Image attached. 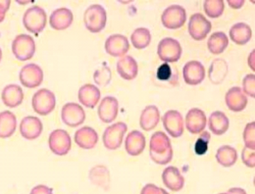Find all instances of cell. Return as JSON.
I'll use <instances>...</instances> for the list:
<instances>
[{
	"mask_svg": "<svg viewBox=\"0 0 255 194\" xmlns=\"http://www.w3.org/2000/svg\"><path fill=\"white\" fill-rule=\"evenodd\" d=\"M48 145L55 155L65 156L72 148V139L66 130L55 129L49 135Z\"/></svg>",
	"mask_w": 255,
	"mask_h": 194,
	"instance_id": "cell-9",
	"label": "cell"
},
{
	"mask_svg": "<svg viewBox=\"0 0 255 194\" xmlns=\"http://www.w3.org/2000/svg\"><path fill=\"white\" fill-rule=\"evenodd\" d=\"M128 49V40L123 34H112L105 41V50L110 56L123 57L127 54Z\"/></svg>",
	"mask_w": 255,
	"mask_h": 194,
	"instance_id": "cell-14",
	"label": "cell"
},
{
	"mask_svg": "<svg viewBox=\"0 0 255 194\" xmlns=\"http://www.w3.org/2000/svg\"><path fill=\"white\" fill-rule=\"evenodd\" d=\"M209 139H210V134L207 131H204L203 134L195 142V145H194L195 153H197L198 155L205 154L208 149Z\"/></svg>",
	"mask_w": 255,
	"mask_h": 194,
	"instance_id": "cell-40",
	"label": "cell"
},
{
	"mask_svg": "<svg viewBox=\"0 0 255 194\" xmlns=\"http://www.w3.org/2000/svg\"><path fill=\"white\" fill-rule=\"evenodd\" d=\"M162 24L166 29H181L187 21V12L183 6L171 5L167 7L161 17Z\"/></svg>",
	"mask_w": 255,
	"mask_h": 194,
	"instance_id": "cell-7",
	"label": "cell"
},
{
	"mask_svg": "<svg viewBox=\"0 0 255 194\" xmlns=\"http://www.w3.org/2000/svg\"><path fill=\"white\" fill-rule=\"evenodd\" d=\"M145 137L139 130L128 132L125 140V149L130 156H138L145 148Z\"/></svg>",
	"mask_w": 255,
	"mask_h": 194,
	"instance_id": "cell-22",
	"label": "cell"
},
{
	"mask_svg": "<svg viewBox=\"0 0 255 194\" xmlns=\"http://www.w3.org/2000/svg\"><path fill=\"white\" fill-rule=\"evenodd\" d=\"M90 180L93 185L107 191L110 187V173L103 165H97L90 172Z\"/></svg>",
	"mask_w": 255,
	"mask_h": 194,
	"instance_id": "cell-29",
	"label": "cell"
},
{
	"mask_svg": "<svg viewBox=\"0 0 255 194\" xmlns=\"http://www.w3.org/2000/svg\"><path fill=\"white\" fill-rule=\"evenodd\" d=\"M47 23V16L44 9L39 6L29 8L23 16V24L28 32L38 34L42 32Z\"/></svg>",
	"mask_w": 255,
	"mask_h": 194,
	"instance_id": "cell-2",
	"label": "cell"
},
{
	"mask_svg": "<svg viewBox=\"0 0 255 194\" xmlns=\"http://www.w3.org/2000/svg\"><path fill=\"white\" fill-rule=\"evenodd\" d=\"M140 194H169L165 190L156 187L155 185L148 184L144 186V188L141 190Z\"/></svg>",
	"mask_w": 255,
	"mask_h": 194,
	"instance_id": "cell-43",
	"label": "cell"
},
{
	"mask_svg": "<svg viewBox=\"0 0 255 194\" xmlns=\"http://www.w3.org/2000/svg\"><path fill=\"white\" fill-rule=\"evenodd\" d=\"M182 53L183 49L180 42L172 37L163 38L157 47L160 60L167 64L178 62L182 57Z\"/></svg>",
	"mask_w": 255,
	"mask_h": 194,
	"instance_id": "cell-5",
	"label": "cell"
},
{
	"mask_svg": "<svg viewBox=\"0 0 255 194\" xmlns=\"http://www.w3.org/2000/svg\"><path fill=\"white\" fill-rule=\"evenodd\" d=\"M227 107L233 112H242L248 105V97L239 87L232 88L225 97Z\"/></svg>",
	"mask_w": 255,
	"mask_h": 194,
	"instance_id": "cell-21",
	"label": "cell"
},
{
	"mask_svg": "<svg viewBox=\"0 0 255 194\" xmlns=\"http://www.w3.org/2000/svg\"><path fill=\"white\" fill-rule=\"evenodd\" d=\"M229 194L228 193H224V194Z\"/></svg>",
	"mask_w": 255,
	"mask_h": 194,
	"instance_id": "cell-50",
	"label": "cell"
},
{
	"mask_svg": "<svg viewBox=\"0 0 255 194\" xmlns=\"http://www.w3.org/2000/svg\"><path fill=\"white\" fill-rule=\"evenodd\" d=\"M32 105V109L36 114L46 116L55 109L56 97L52 92L46 89H41L33 95Z\"/></svg>",
	"mask_w": 255,
	"mask_h": 194,
	"instance_id": "cell-6",
	"label": "cell"
},
{
	"mask_svg": "<svg viewBox=\"0 0 255 194\" xmlns=\"http://www.w3.org/2000/svg\"><path fill=\"white\" fill-rule=\"evenodd\" d=\"M127 125L122 122L109 126L104 130V133L102 136L104 146L108 150H116L120 148L124 139V135L127 132Z\"/></svg>",
	"mask_w": 255,
	"mask_h": 194,
	"instance_id": "cell-8",
	"label": "cell"
},
{
	"mask_svg": "<svg viewBox=\"0 0 255 194\" xmlns=\"http://www.w3.org/2000/svg\"><path fill=\"white\" fill-rule=\"evenodd\" d=\"M230 38L238 45L247 44L253 37V30L246 23H238L230 30Z\"/></svg>",
	"mask_w": 255,
	"mask_h": 194,
	"instance_id": "cell-28",
	"label": "cell"
},
{
	"mask_svg": "<svg viewBox=\"0 0 255 194\" xmlns=\"http://www.w3.org/2000/svg\"><path fill=\"white\" fill-rule=\"evenodd\" d=\"M116 67L119 76L126 81L134 80L137 76L138 66L136 61L131 56H123L121 59L118 60Z\"/></svg>",
	"mask_w": 255,
	"mask_h": 194,
	"instance_id": "cell-27",
	"label": "cell"
},
{
	"mask_svg": "<svg viewBox=\"0 0 255 194\" xmlns=\"http://www.w3.org/2000/svg\"><path fill=\"white\" fill-rule=\"evenodd\" d=\"M216 160L223 167H226V168L232 167L236 164V162L238 160L237 150L232 146L223 145L217 150Z\"/></svg>",
	"mask_w": 255,
	"mask_h": 194,
	"instance_id": "cell-34",
	"label": "cell"
},
{
	"mask_svg": "<svg viewBox=\"0 0 255 194\" xmlns=\"http://www.w3.org/2000/svg\"><path fill=\"white\" fill-rule=\"evenodd\" d=\"M172 75V68L169 66V64L167 63H164L163 65H161L158 70H157V78L160 81H167L170 79Z\"/></svg>",
	"mask_w": 255,
	"mask_h": 194,
	"instance_id": "cell-42",
	"label": "cell"
},
{
	"mask_svg": "<svg viewBox=\"0 0 255 194\" xmlns=\"http://www.w3.org/2000/svg\"><path fill=\"white\" fill-rule=\"evenodd\" d=\"M73 12L68 8H58L54 10L49 17V25L56 31L67 30L73 23Z\"/></svg>",
	"mask_w": 255,
	"mask_h": 194,
	"instance_id": "cell-19",
	"label": "cell"
},
{
	"mask_svg": "<svg viewBox=\"0 0 255 194\" xmlns=\"http://www.w3.org/2000/svg\"><path fill=\"white\" fill-rule=\"evenodd\" d=\"M100 97L101 95L99 89L91 84L83 86L78 93L80 103L90 109H94L96 107L100 100Z\"/></svg>",
	"mask_w": 255,
	"mask_h": 194,
	"instance_id": "cell-25",
	"label": "cell"
},
{
	"mask_svg": "<svg viewBox=\"0 0 255 194\" xmlns=\"http://www.w3.org/2000/svg\"><path fill=\"white\" fill-rule=\"evenodd\" d=\"M229 45V38L223 32H216L208 38L207 47L210 53L218 55L223 53Z\"/></svg>",
	"mask_w": 255,
	"mask_h": 194,
	"instance_id": "cell-33",
	"label": "cell"
},
{
	"mask_svg": "<svg viewBox=\"0 0 255 194\" xmlns=\"http://www.w3.org/2000/svg\"><path fill=\"white\" fill-rule=\"evenodd\" d=\"M159 121L160 112L158 108L154 105H149L146 106L141 112L139 118V126L143 130L149 131L157 127Z\"/></svg>",
	"mask_w": 255,
	"mask_h": 194,
	"instance_id": "cell-26",
	"label": "cell"
},
{
	"mask_svg": "<svg viewBox=\"0 0 255 194\" xmlns=\"http://www.w3.org/2000/svg\"><path fill=\"white\" fill-rule=\"evenodd\" d=\"M19 78L24 87L34 89L41 85L43 81V71L38 65L33 63L26 65L21 69Z\"/></svg>",
	"mask_w": 255,
	"mask_h": 194,
	"instance_id": "cell-12",
	"label": "cell"
},
{
	"mask_svg": "<svg viewBox=\"0 0 255 194\" xmlns=\"http://www.w3.org/2000/svg\"><path fill=\"white\" fill-rule=\"evenodd\" d=\"M119 112V102L113 97H104L98 106V117L106 124L112 123L118 116Z\"/></svg>",
	"mask_w": 255,
	"mask_h": 194,
	"instance_id": "cell-15",
	"label": "cell"
},
{
	"mask_svg": "<svg viewBox=\"0 0 255 194\" xmlns=\"http://www.w3.org/2000/svg\"><path fill=\"white\" fill-rule=\"evenodd\" d=\"M244 142L247 148L255 149V123H249L244 130Z\"/></svg>",
	"mask_w": 255,
	"mask_h": 194,
	"instance_id": "cell-38",
	"label": "cell"
},
{
	"mask_svg": "<svg viewBox=\"0 0 255 194\" xmlns=\"http://www.w3.org/2000/svg\"><path fill=\"white\" fill-rule=\"evenodd\" d=\"M30 194H53V191H52V189H50L46 186L39 185V186L34 187Z\"/></svg>",
	"mask_w": 255,
	"mask_h": 194,
	"instance_id": "cell-45",
	"label": "cell"
},
{
	"mask_svg": "<svg viewBox=\"0 0 255 194\" xmlns=\"http://www.w3.org/2000/svg\"><path fill=\"white\" fill-rule=\"evenodd\" d=\"M255 50H253L252 53H251L250 56H249V66H250V68H251L254 72L255 71Z\"/></svg>",
	"mask_w": 255,
	"mask_h": 194,
	"instance_id": "cell-47",
	"label": "cell"
},
{
	"mask_svg": "<svg viewBox=\"0 0 255 194\" xmlns=\"http://www.w3.org/2000/svg\"><path fill=\"white\" fill-rule=\"evenodd\" d=\"M112 79V73L107 65L103 64L94 74V80L97 86L107 87Z\"/></svg>",
	"mask_w": 255,
	"mask_h": 194,
	"instance_id": "cell-37",
	"label": "cell"
},
{
	"mask_svg": "<svg viewBox=\"0 0 255 194\" xmlns=\"http://www.w3.org/2000/svg\"><path fill=\"white\" fill-rule=\"evenodd\" d=\"M43 129L42 122L37 117L27 116L20 124L21 135L27 140H34L40 136Z\"/></svg>",
	"mask_w": 255,
	"mask_h": 194,
	"instance_id": "cell-17",
	"label": "cell"
},
{
	"mask_svg": "<svg viewBox=\"0 0 255 194\" xmlns=\"http://www.w3.org/2000/svg\"><path fill=\"white\" fill-rule=\"evenodd\" d=\"M229 72V67L224 59H215L209 68V80L214 85L222 84Z\"/></svg>",
	"mask_w": 255,
	"mask_h": 194,
	"instance_id": "cell-32",
	"label": "cell"
},
{
	"mask_svg": "<svg viewBox=\"0 0 255 194\" xmlns=\"http://www.w3.org/2000/svg\"><path fill=\"white\" fill-rule=\"evenodd\" d=\"M186 127L191 134L201 133L206 127V115L198 108H192L186 116Z\"/></svg>",
	"mask_w": 255,
	"mask_h": 194,
	"instance_id": "cell-20",
	"label": "cell"
},
{
	"mask_svg": "<svg viewBox=\"0 0 255 194\" xmlns=\"http://www.w3.org/2000/svg\"><path fill=\"white\" fill-rule=\"evenodd\" d=\"M107 14L105 9L98 4H94L88 7L85 11L84 22L85 26L93 33L100 32L106 26Z\"/></svg>",
	"mask_w": 255,
	"mask_h": 194,
	"instance_id": "cell-3",
	"label": "cell"
},
{
	"mask_svg": "<svg viewBox=\"0 0 255 194\" xmlns=\"http://www.w3.org/2000/svg\"><path fill=\"white\" fill-rule=\"evenodd\" d=\"M11 2L9 0H0V23L5 19L6 13L9 10Z\"/></svg>",
	"mask_w": 255,
	"mask_h": 194,
	"instance_id": "cell-44",
	"label": "cell"
},
{
	"mask_svg": "<svg viewBox=\"0 0 255 194\" xmlns=\"http://www.w3.org/2000/svg\"><path fill=\"white\" fill-rule=\"evenodd\" d=\"M242 160L244 164L250 168L255 167V152L253 149H249L247 147L244 148L242 152Z\"/></svg>",
	"mask_w": 255,
	"mask_h": 194,
	"instance_id": "cell-41",
	"label": "cell"
},
{
	"mask_svg": "<svg viewBox=\"0 0 255 194\" xmlns=\"http://www.w3.org/2000/svg\"><path fill=\"white\" fill-rule=\"evenodd\" d=\"M203 9L209 18L216 19L222 16L225 4L223 0H206L203 3Z\"/></svg>",
	"mask_w": 255,
	"mask_h": 194,
	"instance_id": "cell-36",
	"label": "cell"
},
{
	"mask_svg": "<svg viewBox=\"0 0 255 194\" xmlns=\"http://www.w3.org/2000/svg\"><path fill=\"white\" fill-rule=\"evenodd\" d=\"M1 99L5 106L16 108L24 101V92L20 86L8 85L2 91Z\"/></svg>",
	"mask_w": 255,
	"mask_h": 194,
	"instance_id": "cell-24",
	"label": "cell"
},
{
	"mask_svg": "<svg viewBox=\"0 0 255 194\" xmlns=\"http://www.w3.org/2000/svg\"><path fill=\"white\" fill-rule=\"evenodd\" d=\"M165 130L174 138H178L184 133V119L180 112L169 110L162 118Z\"/></svg>",
	"mask_w": 255,
	"mask_h": 194,
	"instance_id": "cell-13",
	"label": "cell"
},
{
	"mask_svg": "<svg viewBox=\"0 0 255 194\" xmlns=\"http://www.w3.org/2000/svg\"><path fill=\"white\" fill-rule=\"evenodd\" d=\"M149 154L158 165L169 164L173 159V148L169 137L163 131L154 132L150 138Z\"/></svg>",
	"mask_w": 255,
	"mask_h": 194,
	"instance_id": "cell-1",
	"label": "cell"
},
{
	"mask_svg": "<svg viewBox=\"0 0 255 194\" xmlns=\"http://www.w3.org/2000/svg\"><path fill=\"white\" fill-rule=\"evenodd\" d=\"M12 51L14 56L20 61L31 60L35 52V42L29 34H19L12 42Z\"/></svg>",
	"mask_w": 255,
	"mask_h": 194,
	"instance_id": "cell-4",
	"label": "cell"
},
{
	"mask_svg": "<svg viewBox=\"0 0 255 194\" xmlns=\"http://www.w3.org/2000/svg\"><path fill=\"white\" fill-rule=\"evenodd\" d=\"M208 126L213 134L222 135L229 129L230 121L223 112L215 111L209 117Z\"/></svg>",
	"mask_w": 255,
	"mask_h": 194,
	"instance_id": "cell-31",
	"label": "cell"
},
{
	"mask_svg": "<svg viewBox=\"0 0 255 194\" xmlns=\"http://www.w3.org/2000/svg\"><path fill=\"white\" fill-rule=\"evenodd\" d=\"M228 194H247V192L243 189H240V188H233L231 190L228 191Z\"/></svg>",
	"mask_w": 255,
	"mask_h": 194,
	"instance_id": "cell-48",
	"label": "cell"
},
{
	"mask_svg": "<svg viewBox=\"0 0 255 194\" xmlns=\"http://www.w3.org/2000/svg\"><path fill=\"white\" fill-rule=\"evenodd\" d=\"M228 4L233 9H241L245 5V0H228Z\"/></svg>",
	"mask_w": 255,
	"mask_h": 194,
	"instance_id": "cell-46",
	"label": "cell"
},
{
	"mask_svg": "<svg viewBox=\"0 0 255 194\" xmlns=\"http://www.w3.org/2000/svg\"><path fill=\"white\" fill-rule=\"evenodd\" d=\"M212 29L211 23L200 13H195L191 16L189 21L188 30L189 33L196 41L203 40Z\"/></svg>",
	"mask_w": 255,
	"mask_h": 194,
	"instance_id": "cell-11",
	"label": "cell"
},
{
	"mask_svg": "<svg viewBox=\"0 0 255 194\" xmlns=\"http://www.w3.org/2000/svg\"><path fill=\"white\" fill-rule=\"evenodd\" d=\"M61 120L66 126L77 128L84 124L86 120V112L78 103L70 102L65 104L61 110Z\"/></svg>",
	"mask_w": 255,
	"mask_h": 194,
	"instance_id": "cell-10",
	"label": "cell"
},
{
	"mask_svg": "<svg viewBox=\"0 0 255 194\" xmlns=\"http://www.w3.org/2000/svg\"><path fill=\"white\" fill-rule=\"evenodd\" d=\"M243 93L249 97H255V75L249 74L243 80Z\"/></svg>",
	"mask_w": 255,
	"mask_h": 194,
	"instance_id": "cell-39",
	"label": "cell"
},
{
	"mask_svg": "<svg viewBox=\"0 0 255 194\" xmlns=\"http://www.w3.org/2000/svg\"><path fill=\"white\" fill-rule=\"evenodd\" d=\"M17 129V118L10 111L0 113V138H8L14 134Z\"/></svg>",
	"mask_w": 255,
	"mask_h": 194,
	"instance_id": "cell-30",
	"label": "cell"
},
{
	"mask_svg": "<svg viewBox=\"0 0 255 194\" xmlns=\"http://www.w3.org/2000/svg\"><path fill=\"white\" fill-rule=\"evenodd\" d=\"M164 186L172 192H180L185 186V179L180 170L176 167H167L162 174Z\"/></svg>",
	"mask_w": 255,
	"mask_h": 194,
	"instance_id": "cell-18",
	"label": "cell"
},
{
	"mask_svg": "<svg viewBox=\"0 0 255 194\" xmlns=\"http://www.w3.org/2000/svg\"><path fill=\"white\" fill-rule=\"evenodd\" d=\"M1 59H2V50L0 48V62H1Z\"/></svg>",
	"mask_w": 255,
	"mask_h": 194,
	"instance_id": "cell-49",
	"label": "cell"
},
{
	"mask_svg": "<svg viewBox=\"0 0 255 194\" xmlns=\"http://www.w3.org/2000/svg\"><path fill=\"white\" fill-rule=\"evenodd\" d=\"M183 77L185 83L189 86H198L205 78L204 66L199 61L192 60L185 65L183 69Z\"/></svg>",
	"mask_w": 255,
	"mask_h": 194,
	"instance_id": "cell-16",
	"label": "cell"
},
{
	"mask_svg": "<svg viewBox=\"0 0 255 194\" xmlns=\"http://www.w3.org/2000/svg\"><path fill=\"white\" fill-rule=\"evenodd\" d=\"M98 141V134L96 130L91 127H83L75 133V142L83 149H93Z\"/></svg>",
	"mask_w": 255,
	"mask_h": 194,
	"instance_id": "cell-23",
	"label": "cell"
},
{
	"mask_svg": "<svg viewBox=\"0 0 255 194\" xmlns=\"http://www.w3.org/2000/svg\"><path fill=\"white\" fill-rule=\"evenodd\" d=\"M130 40L134 48L144 49L151 42V33L146 28H137L131 33Z\"/></svg>",
	"mask_w": 255,
	"mask_h": 194,
	"instance_id": "cell-35",
	"label": "cell"
}]
</instances>
